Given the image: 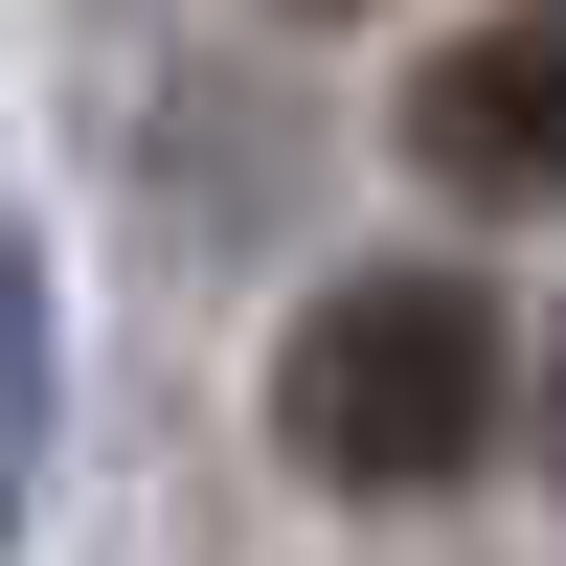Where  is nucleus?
I'll list each match as a JSON object with an SVG mask.
<instances>
[{
  "instance_id": "f257e3e1",
  "label": "nucleus",
  "mask_w": 566,
  "mask_h": 566,
  "mask_svg": "<svg viewBox=\"0 0 566 566\" xmlns=\"http://www.w3.org/2000/svg\"><path fill=\"white\" fill-rule=\"evenodd\" d=\"M499 295L476 272H340V295L295 317V363H272V431H295V476L340 499H453L499 453Z\"/></svg>"
},
{
  "instance_id": "f03ea898",
  "label": "nucleus",
  "mask_w": 566,
  "mask_h": 566,
  "mask_svg": "<svg viewBox=\"0 0 566 566\" xmlns=\"http://www.w3.org/2000/svg\"><path fill=\"white\" fill-rule=\"evenodd\" d=\"M408 159L453 205H566V0H499L476 45L408 69Z\"/></svg>"
},
{
  "instance_id": "7ed1b4c3",
  "label": "nucleus",
  "mask_w": 566,
  "mask_h": 566,
  "mask_svg": "<svg viewBox=\"0 0 566 566\" xmlns=\"http://www.w3.org/2000/svg\"><path fill=\"white\" fill-rule=\"evenodd\" d=\"M23 499H45V250L0 227V544H23Z\"/></svg>"
},
{
  "instance_id": "20e7f679",
  "label": "nucleus",
  "mask_w": 566,
  "mask_h": 566,
  "mask_svg": "<svg viewBox=\"0 0 566 566\" xmlns=\"http://www.w3.org/2000/svg\"><path fill=\"white\" fill-rule=\"evenodd\" d=\"M544 453H566V340H544Z\"/></svg>"
},
{
  "instance_id": "39448f33",
  "label": "nucleus",
  "mask_w": 566,
  "mask_h": 566,
  "mask_svg": "<svg viewBox=\"0 0 566 566\" xmlns=\"http://www.w3.org/2000/svg\"><path fill=\"white\" fill-rule=\"evenodd\" d=\"M295 23H340V0H295Z\"/></svg>"
}]
</instances>
